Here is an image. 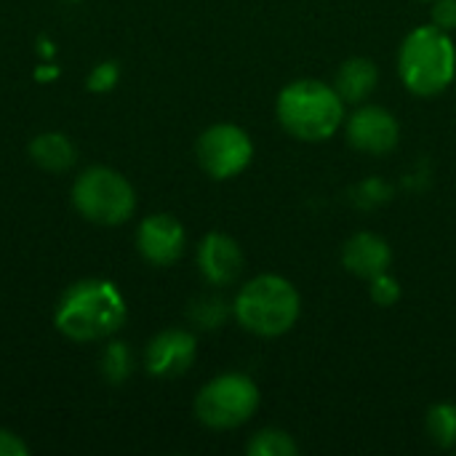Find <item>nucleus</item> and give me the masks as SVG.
I'll use <instances>...</instances> for the list:
<instances>
[{"label":"nucleus","instance_id":"a211bd4d","mask_svg":"<svg viewBox=\"0 0 456 456\" xmlns=\"http://www.w3.org/2000/svg\"><path fill=\"white\" fill-rule=\"evenodd\" d=\"M99 369H102V377L110 382V385H123L131 371H134V355H131V347L126 342H110L99 358Z\"/></svg>","mask_w":456,"mask_h":456},{"label":"nucleus","instance_id":"423d86ee","mask_svg":"<svg viewBox=\"0 0 456 456\" xmlns=\"http://www.w3.org/2000/svg\"><path fill=\"white\" fill-rule=\"evenodd\" d=\"M262 403L256 382L246 374L227 371L206 382L195 398V417L208 430H235L246 425Z\"/></svg>","mask_w":456,"mask_h":456},{"label":"nucleus","instance_id":"2eb2a0df","mask_svg":"<svg viewBox=\"0 0 456 456\" xmlns=\"http://www.w3.org/2000/svg\"><path fill=\"white\" fill-rule=\"evenodd\" d=\"M230 315H232V305L224 297H219V294H200L187 307L190 323L195 329H200V331H216V329H222Z\"/></svg>","mask_w":456,"mask_h":456},{"label":"nucleus","instance_id":"f3484780","mask_svg":"<svg viewBox=\"0 0 456 456\" xmlns=\"http://www.w3.org/2000/svg\"><path fill=\"white\" fill-rule=\"evenodd\" d=\"M246 454L248 456H297L299 446L294 441L291 433L278 430V428H265L259 433L251 436V441L246 444Z\"/></svg>","mask_w":456,"mask_h":456},{"label":"nucleus","instance_id":"9b49d317","mask_svg":"<svg viewBox=\"0 0 456 456\" xmlns=\"http://www.w3.org/2000/svg\"><path fill=\"white\" fill-rule=\"evenodd\" d=\"M243 248L227 232H208L198 243V270L216 289L232 286L243 273Z\"/></svg>","mask_w":456,"mask_h":456},{"label":"nucleus","instance_id":"6e6552de","mask_svg":"<svg viewBox=\"0 0 456 456\" xmlns=\"http://www.w3.org/2000/svg\"><path fill=\"white\" fill-rule=\"evenodd\" d=\"M347 144L366 155H387L401 142V126L387 107L379 104H358V110L345 118Z\"/></svg>","mask_w":456,"mask_h":456},{"label":"nucleus","instance_id":"9d476101","mask_svg":"<svg viewBox=\"0 0 456 456\" xmlns=\"http://www.w3.org/2000/svg\"><path fill=\"white\" fill-rule=\"evenodd\" d=\"M198 358V339L184 329H166L155 334L144 350V366L158 379H174L192 369Z\"/></svg>","mask_w":456,"mask_h":456},{"label":"nucleus","instance_id":"39448f33","mask_svg":"<svg viewBox=\"0 0 456 456\" xmlns=\"http://www.w3.org/2000/svg\"><path fill=\"white\" fill-rule=\"evenodd\" d=\"M72 203L83 219L104 227H118L128 222L136 211V192L120 171L91 166L75 179Z\"/></svg>","mask_w":456,"mask_h":456},{"label":"nucleus","instance_id":"5701e85b","mask_svg":"<svg viewBox=\"0 0 456 456\" xmlns=\"http://www.w3.org/2000/svg\"><path fill=\"white\" fill-rule=\"evenodd\" d=\"M425 3H433V0H425Z\"/></svg>","mask_w":456,"mask_h":456},{"label":"nucleus","instance_id":"f03ea898","mask_svg":"<svg viewBox=\"0 0 456 456\" xmlns=\"http://www.w3.org/2000/svg\"><path fill=\"white\" fill-rule=\"evenodd\" d=\"M345 99L334 86L302 77L281 88L275 99V118L281 128L297 142L318 144L331 139L345 126Z\"/></svg>","mask_w":456,"mask_h":456},{"label":"nucleus","instance_id":"aec40b11","mask_svg":"<svg viewBox=\"0 0 456 456\" xmlns=\"http://www.w3.org/2000/svg\"><path fill=\"white\" fill-rule=\"evenodd\" d=\"M120 80V67L115 61H99L88 75V88L94 94H110Z\"/></svg>","mask_w":456,"mask_h":456},{"label":"nucleus","instance_id":"4be33fe9","mask_svg":"<svg viewBox=\"0 0 456 456\" xmlns=\"http://www.w3.org/2000/svg\"><path fill=\"white\" fill-rule=\"evenodd\" d=\"M27 454H29L27 444H24L16 433H11V430H3V428H0V456H27Z\"/></svg>","mask_w":456,"mask_h":456},{"label":"nucleus","instance_id":"4468645a","mask_svg":"<svg viewBox=\"0 0 456 456\" xmlns=\"http://www.w3.org/2000/svg\"><path fill=\"white\" fill-rule=\"evenodd\" d=\"M29 158L35 166H40L43 171H51V174H61L67 168L75 166L77 160V150L75 144L59 134V131H45L40 136H35L29 142Z\"/></svg>","mask_w":456,"mask_h":456},{"label":"nucleus","instance_id":"0eeeda50","mask_svg":"<svg viewBox=\"0 0 456 456\" xmlns=\"http://www.w3.org/2000/svg\"><path fill=\"white\" fill-rule=\"evenodd\" d=\"M195 155L200 168L211 179H232L243 174L254 160V142L246 128L235 123H214L208 126L195 144Z\"/></svg>","mask_w":456,"mask_h":456},{"label":"nucleus","instance_id":"412c9836","mask_svg":"<svg viewBox=\"0 0 456 456\" xmlns=\"http://www.w3.org/2000/svg\"><path fill=\"white\" fill-rule=\"evenodd\" d=\"M430 21L446 32L456 29V0H433L430 8Z\"/></svg>","mask_w":456,"mask_h":456},{"label":"nucleus","instance_id":"20e7f679","mask_svg":"<svg viewBox=\"0 0 456 456\" xmlns=\"http://www.w3.org/2000/svg\"><path fill=\"white\" fill-rule=\"evenodd\" d=\"M302 313V297L297 286L275 273L256 275L238 291L232 302L235 321L254 337L275 339L294 329Z\"/></svg>","mask_w":456,"mask_h":456},{"label":"nucleus","instance_id":"f257e3e1","mask_svg":"<svg viewBox=\"0 0 456 456\" xmlns=\"http://www.w3.org/2000/svg\"><path fill=\"white\" fill-rule=\"evenodd\" d=\"M126 315V299L112 281L86 278L61 294L53 323L72 342H99L118 334Z\"/></svg>","mask_w":456,"mask_h":456},{"label":"nucleus","instance_id":"f8f14e48","mask_svg":"<svg viewBox=\"0 0 456 456\" xmlns=\"http://www.w3.org/2000/svg\"><path fill=\"white\" fill-rule=\"evenodd\" d=\"M342 265L347 273H353L361 281H371L382 273L390 270L393 265V248L390 243L371 232V230H361L355 235H350L342 246Z\"/></svg>","mask_w":456,"mask_h":456},{"label":"nucleus","instance_id":"7ed1b4c3","mask_svg":"<svg viewBox=\"0 0 456 456\" xmlns=\"http://www.w3.org/2000/svg\"><path fill=\"white\" fill-rule=\"evenodd\" d=\"M398 75L422 99L444 94L456 77V45L452 32L430 24L411 29L398 48Z\"/></svg>","mask_w":456,"mask_h":456},{"label":"nucleus","instance_id":"6ab92c4d","mask_svg":"<svg viewBox=\"0 0 456 456\" xmlns=\"http://www.w3.org/2000/svg\"><path fill=\"white\" fill-rule=\"evenodd\" d=\"M369 297H371V302L377 307H393V305H398V299H401V283H398V278L390 275V270L382 273V275H377V278H371L369 281Z\"/></svg>","mask_w":456,"mask_h":456},{"label":"nucleus","instance_id":"dca6fc26","mask_svg":"<svg viewBox=\"0 0 456 456\" xmlns=\"http://www.w3.org/2000/svg\"><path fill=\"white\" fill-rule=\"evenodd\" d=\"M425 433L438 449H454L456 446V403H436L430 406L425 417Z\"/></svg>","mask_w":456,"mask_h":456},{"label":"nucleus","instance_id":"ddd939ff","mask_svg":"<svg viewBox=\"0 0 456 456\" xmlns=\"http://www.w3.org/2000/svg\"><path fill=\"white\" fill-rule=\"evenodd\" d=\"M379 86V67L366 56L345 59L337 69L334 88L345 104H363Z\"/></svg>","mask_w":456,"mask_h":456},{"label":"nucleus","instance_id":"1a4fd4ad","mask_svg":"<svg viewBox=\"0 0 456 456\" xmlns=\"http://www.w3.org/2000/svg\"><path fill=\"white\" fill-rule=\"evenodd\" d=\"M136 248L144 262L155 267H171L187 248V232L171 214H152L136 230Z\"/></svg>","mask_w":456,"mask_h":456}]
</instances>
